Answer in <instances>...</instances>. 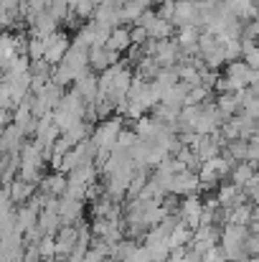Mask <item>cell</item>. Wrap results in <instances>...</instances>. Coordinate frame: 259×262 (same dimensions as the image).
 I'll list each match as a JSON object with an SVG mask.
<instances>
[{"label": "cell", "instance_id": "30bf717a", "mask_svg": "<svg viewBox=\"0 0 259 262\" xmlns=\"http://www.w3.org/2000/svg\"><path fill=\"white\" fill-rule=\"evenodd\" d=\"M72 87L77 89V94L84 99V104H91V102L97 99V74H94V72H86L84 77L74 79Z\"/></svg>", "mask_w": 259, "mask_h": 262}, {"label": "cell", "instance_id": "603a6c76", "mask_svg": "<svg viewBox=\"0 0 259 262\" xmlns=\"http://www.w3.org/2000/svg\"><path fill=\"white\" fill-rule=\"evenodd\" d=\"M36 247H38V257H54L56 255V239L49 237V234H43Z\"/></svg>", "mask_w": 259, "mask_h": 262}, {"label": "cell", "instance_id": "5bb4252c", "mask_svg": "<svg viewBox=\"0 0 259 262\" xmlns=\"http://www.w3.org/2000/svg\"><path fill=\"white\" fill-rule=\"evenodd\" d=\"M36 216H38L36 209H31L28 204H18V206H15V229L23 234L26 229H31V227L36 224Z\"/></svg>", "mask_w": 259, "mask_h": 262}, {"label": "cell", "instance_id": "52a82bcc", "mask_svg": "<svg viewBox=\"0 0 259 262\" xmlns=\"http://www.w3.org/2000/svg\"><path fill=\"white\" fill-rule=\"evenodd\" d=\"M23 140H26V133H23L20 125L10 122V125L3 127V153H18Z\"/></svg>", "mask_w": 259, "mask_h": 262}, {"label": "cell", "instance_id": "8992f818", "mask_svg": "<svg viewBox=\"0 0 259 262\" xmlns=\"http://www.w3.org/2000/svg\"><path fill=\"white\" fill-rule=\"evenodd\" d=\"M168 193H175V196L198 193V173H193V171H180V173H175Z\"/></svg>", "mask_w": 259, "mask_h": 262}, {"label": "cell", "instance_id": "ba28073f", "mask_svg": "<svg viewBox=\"0 0 259 262\" xmlns=\"http://www.w3.org/2000/svg\"><path fill=\"white\" fill-rule=\"evenodd\" d=\"M104 46L112 49V51H117V54H125V51L132 46V43H130V26H114V28L109 31Z\"/></svg>", "mask_w": 259, "mask_h": 262}, {"label": "cell", "instance_id": "f546056e", "mask_svg": "<svg viewBox=\"0 0 259 262\" xmlns=\"http://www.w3.org/2000/svg\"><path fill=\"white\" fill-rule=\"evenodd\" d=\"M26 5L31 8V13H41L49 8V0H26Z\"/></svg>", "mask_w": 259, "mask_h": 262}, {"label": "cell", "instance_id": "7a4b0ae2", "mask_svg": "<svg viewBox=\"0 0 259 262\" xmlns=\"http://www.w3.org/2000/svg\"><path fill=\"white\" fill-rule=\"evenodd\" d=\"M120 59H122V54H117L107 46H89V51H86V64L94 74L104 72L107 67H114Z\"/></svg>", "mask_w": 259, "mask_h": 262}, {"label": "cell", "instance_id": "3957f363", "mask_svg": "<svg viewBox=\"0 0 259 262\" xmlns=\"http://www.w3.org/2000/svg\"><path fill=\"white\" fill-rule=\"evenodd\" d=\"M59 222L61 224H77L84 216V201L82 199H69V196H59Z\"/></svg>", "mask_w": 259, "mask_h": 262}, {"label": "cell", "instance_id": "277c9868", "mask_svg": "<svg viewBox=\"0 0 259 262\" xmlns=\"http://www.w3.org/2000/svg\"><path fill=\"white\" fill-rule=\"evenodd\" d=\"M224 77H226V82H229V89L231 92H237V89H244L249 84V67L242 61V59H237V61H226L224 64Z\"/></svg>", "mask_w": 259, "mask_h": 262}, {"label": "cell", "instance_id": "44dd1931", "mask_svg": "<svg viewBox=\"0 0 259 262\" xmlns=\"http://www.w3.org/2000/svg\"><path fill=\"white\" fill-rule=\"evenodd\" d=\"M221 51H224V59L226 61L242 59V43H239V38H224L221 41Z\"/></svg>", "mask_w": 259, "mask_h": 262}, {"label": "cell", "instance_id": "7402d4cb", "mask_svg": "<svg viewBox=\"0 0 259 262\" xmlns=\"http://www.w3.org/2000/svg\"><path fill=\"white\" fill-rule=\"evenodd\" d=\"M135 140H137V135H135V130H132V127H122V130L117 133V140H114V148H120V150H130V148L135 145Z\"/></svg>", "mask_w": 259, "mask_h": 262}, {"label": "cell", "instance_id": "d6986e66", "mask_svg": "<svg viewBox=\"0 0 259 262\" xmlns=\"http://www.w3.org/2000/svg\"><path fill=\"white\" fill-rule=\"evenodd\" d=\"M191 237H193V229H188V227L180 222L171 234L166 237V245H168V250H173V247H185V245L191 242Z\"/></svg>", "mask_w": 259, "mask_h": 262}, {"label": "cell", "instance_id": "484cf974", "mask_svg": "<svg viewBox=\"0 0 259 262\" xmlns=\"http://www.w3.org/2000/svg\"><path fill=\"white\" fill-rule=\"evenodd\" d=\"M201 262H226L221 245H211V247H208V250L201 255Z\"/></svg>", "mask_w": 259, "mask_h": 262}, {"label": "cell", "instance_id": "2e32d148", "mask_svg": "<svg viewBox=\"0 0 259 262\" xmlns=\"http://www.w3.org/2000/svg\"><path fill=\"white\" fill-rule=\"evenodd\" d=\"M254 171H257V168H254V166H249L247 161H237V163L231 166V171H229V176H226V178H229L234 186H239V188H242V186L252 178V173H254Z\"/></svg>", "mask_w": 259, "mask_h": 262}, {"label": "cell", "instance_id": "9c48e42d", "mask_svg": "<svg viewBox=\"0 0 259 262\" xmlns=\"http://www.w3.org/2000/svg\"><path fill=\"white\" fill-rule=\"evenodd\" d=\"M196 26V3L193 0H175V10H173V26Z\"/></svg>", "mask_w": 259, "mask_h": 262}, {"label": "cell", "instance_id": "4fadbf2b", "mask_svg": "<svg viewBox=\"0 0 259 262\" xmlns=\"http://www.w3.org/2000/svg\"><path fill=\"white\" fill-rule=\"evenodd\" d=\"M33 191H36V186H33V183H26V181H20V178H13L10 186H8V196H10V201H13L15 206H18V204H26Z\"/></svg>", "mask_w": 259, "mask_h": 262}, {"label": "cell", "instance_id": "6da1fadb", "mask_svg": "<svg viewBox=\"0 0 259 262\" xmlns=\"http://www.w3.org/2000/svg\"><path fill=\"white\" fill-rule=\"evenodd\" d=\"M43 46H46L43 61H46L49 67H54V64H59V61L64 59L66 49L72 46V36H69V31H61V28H59V31L43 36Z\"/></svg>", "mask_w": 259, "mask_h": 262}, {"label": "cell", "instance_id": "ac0fdd59", "mask_svg": "<svg viewBox=\"0 0 259 262\" xmlns=\"http://www.w3.org/2000/svg\"><path fill=\"white\" fill-rule=\"evenodd\" d=\"M49 79H51L54 84L64 87V89L74 84V74H72V69H69L64 61H59V64H54V67L49 69Z\"/></svg>", "mask_w": 259, "mask_h": 262}, {"label": "cell", "instance_id": "e0dca14e", "mask_svg": "<svg viewBox=\"0 0 259 262\" xmlns=\"http://www.w3.org/2000/svg\"><path fill=\"white\" fill-rule=\"evenodd\" d=\"M143 10H145V5L140 0H122V5H120V20H122V26H132Z\"/></svg>", "mask_w": 259, "mask_h": 262}, {"label": "cell", "instance_id": "f1b7e54d", "mask_svg": "<svg viewBox=\"0 0 259 262\" xmlns=\"http://www.w3.org/2000/svg\"><path fill=\"white\" fill-rule=\"evenodd\" d=\"M153 18H155V10H153V8H145V10H143V13L137 15V20H135V23L145 28V26H148V23H150Z\"/></svg>", "mask_w": 259, "mask_h": 262}, {"label": "cell", "instance_id": "83f0119b", "mask_svg": "<svg viewBox=\"0 0 259 262\" xmlns=\"http://www.w3.org/2000/svg\"><path fill=\"white\" fill-rule=\"evenodd\" d=\"M244 252H247V257H252V255L259 252V237L257 234H247V239H244Z\"/></svg>", "mask_w": 259, "mask_h": 262}, {"label": "cell", "instance_id": "4316f807", "mask_svg": "<svg viewBox=\"0 0 259 262\" xmlns=\"http://www.w3.org/2000/svg\"><path fill=\"white\" fill-rule=\"evenodd\" d=\"M0 107L3 110H13V102H10V84L5 79H0Z\"/></svg>", "mask_w": 259, "mask_h": 262}, {"label": "cell", "instance_id": "d4e9b609", "mask_svg": "<svg viewBox=\"0 0 259 262\" xmlns=\"http://www.w3.org/2000/svg\"><path fill=\"white\" fill-rule=\"evenodd\" d=\"M145 41H148V31H145L143 26L132 23V26H130V43H132V46H143Z\"/></svg>", "mask_w": 259, "mask_h": 262}, {"label": "cell", "instance_id": "5b68a950", "mask_svg": "<svg viewBox=\"0 0 259 262\" xmlns=\"http://www.w3.org/2000/svg\"><path fill=\"white\" fill-rule=\"evenodd\" d=\"M38 193H49V196H61L66 191V173L61 171H51V173L41 176V181L36 183Z\"/></svg>", "mask_w": 259, "mask_h": 262}, {"label": "cell", "instance_id": "cb8c5ba5", "mask_svg": "<svg viewBox=\"0 0 259 262\" xmlns=\"http://www.w3.org/2000/svg\"><path fill=\"white\" fill-rule=\"evenodd\" d=\"M153 10H155V15H158V18H163V20H171V23H173V10H175V0H160V3H158V5L153 8Z\"/></svg>", "mask_w": 259, "mask_h": 262}, {"label": "cell", "instance_id": "7c38bea8", "mask_svg": "<svg viewBox=\"0 0 259 262\" xmlns=\"http://www.w3.org/2000/svg\"><path fill=\"white\" fill-rule=\"evenodd\" d=\"M224 3H226V8L231 10V15H237L242 23L257 18V5H254V0H224Z\"/></svg>", "mask_w": 259, "mask_h": 262}, {"label": "cell", "instance_id": "8fae6325", "mask_svg": "<svg viewBox=\"0 0 259 262\" xmlns=\"http://www.w3.org/2000/svg\"><path fill=\"white\" fill-rule=\"evenodd\" d=\"M145 31H148V38L150 41H163V38H173L175 36V26H173L171 20L158 18V15L145 26Z\"/></svg>", "mask_w": 259, "mask_h": 262}, {"label": "cell", "instance_id": "9a60e30c", "mask_svg": "<svg viewBox=\"0 0 259 262\" xmlns=\"http://www.w3.org/2000/svg\"><path fill=\"white\" fill-rule=\"evenodd\" d=\"M36 224H38V227L43 229V234H49V237H54V234L59 232V227H61L59 214L51 211V209H41L38 216H36Z\"/></svg>", "mask_w": 259, "mask_h": 262}, {"label": "cell", "instance_id": "ffe728a7", "mask_svg": "<svg viewBox=\"0 0 259 262\" xmlns=\"http://www.w3.org/2000/svg\"><path fill=\"white\" fill-rule=\"evenodd\" d=\"M178 36H173L175 38V43L178 46H193L196 41H198V33H201V28L198 26H193V23H188V26H178V31H175Z\"/></svg>", "mask_w": 259, "mask_h": 262}]
</instances>
